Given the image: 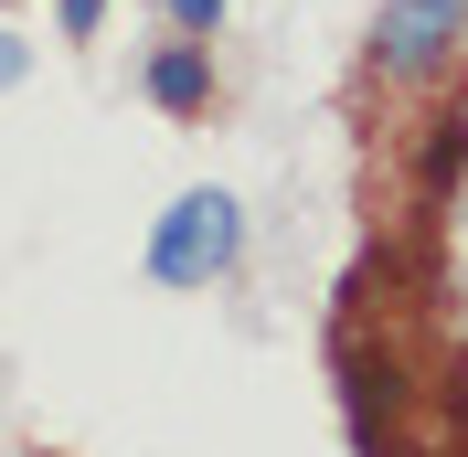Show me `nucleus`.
<instances>
[{
    "mask_svg": "<svg viewBox=\"0 0 468 457\" xmlns=\"http://www.w3.org/2000/svg\"><path fill=\"white\" fill-rule=\"evenodd\" d=\"M22 64H32V43H22V32H11V22H0V96L22 86Z\"/></svg>",
    "mask_w": 468,
    "mask_h": 457,
    "instance_id": "nucleus-6",
    "label": "nucleus"
},
{
    "mask_svg": "<svg viewBox=\"0 0 468 457\" xmlns=\"http://www.w3.org/2000/svg\"><path fill=\"white\" fill-rule=\"evenodd\" d=\"M234 266H245V202L234 192H181L160 224H149V245H139V277L149 287H171V298H192V287H224Z\"/></svg>",
    "mask_w": 468,
    "mask_h": 457,
    "instance_id": "nucleus-1",
    "label": "nucleus"
},
{
    "mask_svg": "<svg viewBox=\"0 0 468 457\" xmlns=\"http://www.w3.org/2000/svg\"><path fill=\"white\" fill-rule=\"evenodd\" d=\"M224 11H234V0H171V32L203 43V32H224Z\"/></svg>",
    "mask_w": 468,
    "mask_h": 457,
    "instance_id": "nucleus-4",
    "label": "nucleus"
},
{
    "mask_svg": "<svg viewBox=\"0 0 468 457\" xmlns=\"http://www.w3.org/2000/svg\"><path fill=\"white\" fill-rule=\"evenodd\" d=\"M54 22H64V43H86V32L107 22V0H54Z\"/></svg>",
    "mask_w": 468,
    "mask_h": 457,
    "instance_id": "nucleus-5",
    "label": "nucleus"
},
{
    "mask_svg": "<svg viewBox=\"0 0 468 457\" xmlns=\"http://www.w3.org/2000/svg\"><path fill=\"white\" fill-rule=\"evenodd\" d=\"M458 54H468V0H383L373 64L394 86H426V75H447Z\"/></svg>",
    "mask_w": 468,
    "mask_h": 457,
    "instance_id": "nucleus-2",
    "label": "nucleus"
},
{
    "mask_svg": "<svg viewBox=\"0 0 468 457\" xmlns=\"http://www.w3.org/2000/svg\"><path fill=\"white\" fill-rule=\"evenodd\" d=\"M139 86H149V107H160V117H192V107L213 96V54L181 32V43H160V54H149V75H139Z\"/></svg>",
    "mask_w": 468,
    "mask_h": 457,
    "instance_id": "nucleus-3",
    "label": "nucleus"
}]
</instances>
